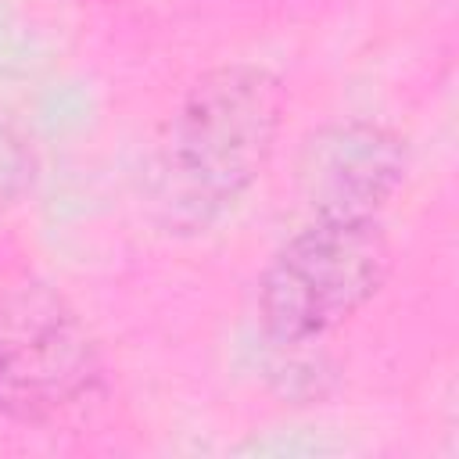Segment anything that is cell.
<instances>
[{
  "mask_svg": "<svg viewBox=\"0 0 459 459\" xmlns=\"http://www.w3.org/2000/svg\"><path fill=\"white\" fill-rule=\"evenodd\" d=\"M287 90L262 65H222L204 72L154 154L147 186L161 226L194 233L226 215L265 172Z\"/></svg>",
  "mask_w": 459,
  "mask_h": 459,
  "instance_id": "6da1fadb",
  "label": "cell"
},
{
  "mask_svg": "<svg viewBox=\"0 0 459 459\" xmlns=\"http://www.w3.org/2000/svg\"><path fill=\"white\" fill-rule=\"evenodd\" d=\"M391 273L380 219H312L265 265L258 323L269 341L301 348L362 312Z\"/></svg>",
  "mask_w": 459,
  "mask_h": 459,
  "instance_id": "7a4b0ae2",
  "label": "cell"
},
{
  "mask_svg": "<svg viewBox=\"0 0 459 459\" xmlns=\"http://www.w3.org/2000/svg\"><path fill=\"white\" fill-rule=\"evenodd\" d=\"M409 169L405 140L377 122L312 129L298 151V194L312 219H377Z\"/></svg>",
  "mask_w": 459,
  "mask_h": 459,
  "instance_id": "3957f363",
  "label": "cell"
},
{
  "mask_svg": "<svg viewBox=\"0 0 459 459\" xmlns=\"http://www.w3.org/2000/svg\"><path fill=\"white\" fill-rule=\"evenodd\" d=\"M4 369H7V362H4V355H0V391H4Z\"/></svg>",
  "mask_w": 459,
  "mask_h": 459,
  "instance_id": "277c9868",
  "label": "cell"
}]
</instances>
